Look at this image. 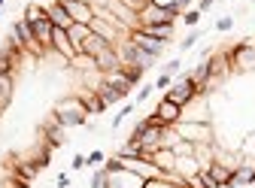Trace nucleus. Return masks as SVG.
Listing matches in <instances>:
<instances>
[{
	"instance_id": "obj_10",
	"label": "nucleus",
	"mask_w": 255,
	"mask_h": 188,
	"mask_svg": "<svg viewBox=\"0 0 255 188\" xmlns=\"http://www.w3.org/2000/svg\"><path fill=\"white\" fill-rule=\"evenodd\" d=\"M58 3L67 9V15L76 24H91L94 21V3L91 0H58Z\"/></svg>"
},
{
	"instance_id": "obj_7",
	"label": "nucleus",
	"mask_w": 255,
	"mask_h": 188,
	"mask_svg": "<svg viewBox=\"0 0 255 188\" xmlns=\"http://www.w3.org/2000/svg\"><path fill=\"white\" fill-rule=\"evenodd\" d=\"M201 173H204V179L210 182V188H228V185H231V173H234V167L225 164V161H216V158H213Z\"/></svg>"
},
{
	"instance_id": "obj_6",
	"label": "nucleus",
	"mask_w": 255,
	"mask_h": 188,
	"mask_svg": "<svg viewBox=\"0 0 255 188\" xmlns=\"http://www.w3.org/2000/svg\"><path fill=\"white\" fill-rule=\"evenodd\" d=\"M12 40L24 49V52H30V55H46V49L37 43V37H34V30H30V24L24 21V18H18V21H12Z\"/></svg>"
},
{
	"instance_id": "obj_29",
	"label": "nucleus",
	"mask_w": 255,
	"mask_h": 188,
	"mask_svg": "<svg viewBox=\"0 0 255 188\" xmlns=\"http://www.w3.org/2000/svg\"><path fill=\"white\" fill-rule=\"evenodd\" d=\"M119 3H122V6H128L131 12H140L143 6H149V3H152V0H119Z\"/></svg>"
},
{
	"instance_id": "obj_32",
	"label": "nucleus",
	"mask_w": 255,
	"mask_h": 188,
	"mask_svg": "<svg viewBox=\"0 0 255 188\" xmlns=\"http://www.w3.org/2000/svg\"><path fill=\"white\" fill-rule=\"evenodd\" d=\"M198 40H201V30H191V34H188V37L182 40V46H179V49H182V52H188V49H191V46H195Z\"/></svg>"
},
{
	"instance_id": "obj_40",
	"label": "nucleus",
	"mask_w": 255,
	"mask_h": 188,
	"mask_svg": "<svg viewBox=\"0 0 255 188\" xmlns=\"http://www.w3.org/2000/svg\"><path fill=\"white\" fill-rule=\"evenodd\" d=\"M6 188H30L27 182H18V179H6Z\"/></svg>"
},
{
	"instance_id": "obj_31",
	"label": "nucleus",
	"mask_w": 255,
	"mask_h": 188,
	"mask_svg": "<svg viewBox=\"0 0 255 188\" xmlns=\"http://www.w3.org/2000/svg\"><path fill=\"white\" fill-rule=\"evenodd\" d=\"M91 188H110V185H107V170H104V167H101L98 173H94V179H91Z\"/></svg>"
},
{
	"instance_id": "obj_28",
	"label": "nucleus",
	"mask_w": 255,
	"mask_h": 188,
	"mask_svg": "<svg viewBox=\"0 0 255 188\" xmlns=\"http://www.w3.org/2000/svg\"><path fill=\"white\" fill-rule=\"evenodd\" d=\"M185 188H210V182L204 179V173H195V176L185 179Z\"/></svg>"
},
{
	"instance_id": "obj_17",
	"label": "nucleus",
	"mask_w": 255,
	"mask_h": 188,
	"mask_svg": "<svg viewBox=\"0 0 255 188\" xmlns=\"http://www.w3.org/2000/svg\"><path fill=\"white\" fill-rule=\"evenodd\" d=\"M46 15H49V21H52L55 27H61V30H70V24H73V18L67 15V9H64L58 0H52V3L46 6Z\"/></svg>"
},
{
	"instance_id": "obj_21",
	"label": "nucleus",
	"mask_w": 255,
	"mask_h": 188,
	"mask_svg": "<svg viewBox=\"0 0 255 188\" xmlns=\"http://www.w3.org/2000/svg\"><path fill=\"white\" fill-rule=\"evenodd\" d=\"M43 134H46V146H52V149H58V146L64 143V128H61L55 118H49V121L43 124Z\"/></svg>"
},
{
	"instance_id": "obj_5",
	"label": "nucleus",
	"mask_w": 255,
	"mask_h": 188,
	"mask_svg": "<svg viewBox=\"0 0 255 188\" xmlns=\"http://www.w3.org/2000/svg\"><path fill=\"white\" fill-rule=\"evenodd\" d=\"M167 131L170 128H164V124H155L152 118H149V124L140 131V134H134V137H140V149H143V155H152L155 149H164V137H167Z\"/></svg>"
},
{
	"instance_id": "obj_2",
	"label": "nucleus",
	"mask_w": 255,
	"mask_h": 188,
	"mask_svg": "<svg viewBox=\"0 0 255 188\" xmlns=\"http://www.w3.org/2000/svg\"><path fill=\"white\" fill-rule=\"evenodd\" d=\"M173 131L179 134V140H185V143H191V146H207V143H213V124H210V121L182 118Z\"/></svg>"
},
{
	"instance_id": "obj_1",
	"label": "nucleus",
	"mask_w": 255,
	"mask_h": 188,
	"mask_svg": "<svg viewBox=\"0 0 255 188\" xmlns=\"http://www.w3.org/2000/svg\"><path fill=\"white\" fill-rule=\"evenodd\" d=\"M52 118L61 124L64 131H67V128H82V124L88 121V109H85V103H82L79 94H70V97H64V100L55 103Z\"/></svg>"
},
{
	"instance_id": "obj_30",
	"label": "nucleus",
	"mask_w": 255,
	"mask_h": 188,
	"mask_svg": "<svg viewBox=\"0 0 255 188\" xmlns=\"http://www.w3.org/2000/svg\"><path fill=\"white\" fill-rule=\"evenodd\" d=\"M179 18H182V21H185L188 27H195V24L201 21V12H198V9H185V12H182Z\"/></svg>"
},
{
	"instance_id": "obj_36",
	"label": "nucleus",
	"mask_w": 255,
	"mask_h": 188,
	"mask_svg": "<svg viewBox=\"0 0 255 188\" xmlns=\"http://www.w3.org/2000/svg\"><path fill=\"white\" fill-rule=\"evenodd\" d=\"M170 85H173V76H167V73H161V76H158V82H155V88H164V91Z\"/></svg>"
},
{
	"instance_id": "obj_15",
	"label": "nucleus",
	"mask_w": 255,
	"mask_h": 188,
	"mask_svg": "<svg viewBox=\"0 0 255 188\" xmlns=\"http://www.w3.org/2000/svg\"><path fill=\"white\" fill-rule=\"evenodd\" d=\"M107 185H110V188H143V179L122 167V170H116V173H107Z\"/></svg>"
},
{
	"instance_id": "obj_42",
	"label": "nucleus",
	"mask_w": 255,
	"mask_h": 188,
	"mask_svg": "<svg viewBox=\"0 0 255 188\" xmlns=\"http://www.w3.org/2000/svg\"><path fill=\"white\" fill-rule=\"evenodd\" d=\"M3 109H6V106H3V103H0V112H3Z\"/></svg>"
},
{
	"instance_id": "obj_23",
	"label": "nucleus",
	"mask_w": 255,
	"mask_h": 188,
	"mask_svg": "<svg viewBox=\"0 0 255 188\" xmlns=\"http://www.w3.org/2000/svg\"><path fill=\"white\" fill-rule=\"evenodd\" d=\"M173 24H176V21H164V24H152V27H137V30H146L149 37H158V40L170 43V40H173Z\"/></svg>"
},
{
	"instance_id": "obj_12",
	"label": "nucleus",
	"mask_w": 255,
	"mask_h": 188,
	"mask_svg": "<svg viewBox=\"0 0 255 188\" xmlns=\"http://www.w3.org/2000/svg\"><path fill=\"white\" fill-rule=\"evenodd\" d=\"M49 52L61 55L64 61H67V67H70V61L79 55V52H76V46H73V40H70V34H67V30H61V27H55V30H52V49H49Z\"/></svg>"
},
{
	"instance_id": "obj_19",
	"label": "nucleus",
	"mask_w": 255,
	"mask_h": 188,
	"mask_svg": "<svg viewBox=\"0 0 255 188\" xmlns=\"http://www.w3.org/2000/svg\"><path fill=\"white\" fill-rule=\"evenodd\" d=\"M94 61H98V70H101V73H110V70H119V67H122V58H119L116 46L104 49V52H101L98 58H94Z\"/></svg>"
},
{
	"instance_id": "obj_14",
	"label": "nucleus",
	"mask_w": 255,
	"mask_h": 188,
	"mask_svg": "<svg viewBox=\"0 0 255 188\" xmlns=\"http://www.w3.org/2000/svg\"><path fill=\"white\" fill-rule=\"evenodd\" d=\"M128 40H131V43H137L143 52H149V55H161L164 49H167V43L164 40H158V37H149L146 34V30H131V34H128Z\"/></svg>"
},
{
	"instance_id": "obj_27",
	"label": "nucleus",
	"mask_w": 255,
	"mask_h": 188,
	"mask_svg": "<svg viewBox=\"0 0 255 188\" xmlns=\"http://www.w3.org/2000/svg\"><path fill=\"white\" fill-rule=\"evenodd\" d=\"M119 70H122V76H125L128 82H131V88H134V85H137V82L143 79V73H146L143 67H131V64H122Z\"/></svg>"
},
{
	"instance_id": "obj_8",
	"label": "nucleus",
	"mask_w": 255,
	"mask_h": 188,
	"mask_svg": "<svg viewBox=\"0 0 255 188\" xmlns=\"http://www.w3.org/2000/svg\"><path fill=\"white\" fill-rule=\"evenodd\" d=\"M155 124H164V128H176V124L182 121V106H176V103H170L167 97H161L158 100V106H155V112L149 115Z\"/></svg>"
},
{
	"instance_id": "obj_24",
	"label": "nucleus",
	"mask_w": 255,
	"mask_h": 188,
	"mask_svg": "<svg viewBox=\"0 0 255 188\" xmlns=\"http://www.w3.org/2000/svg\"><path fill=\"white\" fill-rule=\"evenodd\" d=\"M98 94H101V100L107 103V106H113V103H122L128 94H122L119 88H113V85H107V82H101L98 85Z\"/></svg>"
},
{
	"instance_id": "obj_43",
	"label": "nucleus",
	"mask_w": 255,
	"mask_h": 188,
	"mask_svg": "<svg viewBox=\"0 0 255 188\" xmlns=\"http://www.w3.org/2000/svg\"><path fill=\"white\" fill-rule=\"evenodd\" d=\"M0 9H3V0H0Z\"/></svg>"
},
{
	"instance_id": "obj_18",
	"label": "nucleus",
	"mask_w": 255,
	"mask_h": 188,
	"mask_svg": "<svg viewBox=\"0 0 255 188\" xmlns=\"http://www.w3.org/2000/svg\"><path fill=\"white\" fill-rule=\"evenodd\" d=\"M149 158L155 161V167L161 173H173V167H176V152L173 149H155Z\"/></svg>"
},
{
	"instance_id": "obj_13",
	"label": "nucleus",
	"mask_w": 255,
	"mask_h": 188,
	"mask_svg": "<svg viewBox=\"0 0 255 188\" xmlns=\"http://www.w3.org/2000/svg\"><path fill=\"white\" fill-rule=\"evenodd\" d=\"M24 21H27V18H24ZM27 24H30V30H34V37H37V43H40V46H43V49L49 52V49H52V30H55V24L49 21V15L43 12L40 18H30Z\"/></svg>"
},
{
	"instance_id": "obj_9",
	"label": "nucleus",
	"mask_w": 255,
	"mask_h": 188,
	"mask_svg": "<svg viewBox=\"0 0 255 188\" xmlns=\"http://www.w3.org/2000/svg\"><path fill=\"white\" fill-rule=\"evenodd\" d=\"M228 58L234 70H255V40L237 43L234 49H228Z\"/></svg>"
},
{
	"instance_id": "obj_11",
	"label": "nucleus",
	"mask_w": 255,
	"mask_h": 188,
	"mask_svg": "<svg viewBox=\"0 0 255 188\" xmlns=\"http://www.w3.org/2000/svg\"><path fill=\"white\" fill-rule=\"evenodd\" d=\"M164 21H176V18L167 12V6H164V3H149V6H143V9L137 12V24H140V27L164 24Z\"/></svg>"
},
{
	"instance_id": "obj_26",
	"label": "nucleus",
	"mask_w": 255,
	"mask_h": 188,
	"mask_svg": "<svg viewBox=\"0 0 255 188\" xmlns=\"http://www.w3.org/2000/svg\"><path fill=\"white\" fill-rule=\"evenodd\" d=\"M67 34H70V40H73V46H76V52H79V46H82V43H85V37L91 34V27H88V24H76V21H73Z\"/></svg>"
},
{
	"instance_id": "obj_35",
	"label": "nucleus",
	"mask_w": 255,
	"mask_h": 188,
	"mask_svg": "<svg viewBox=\"0 0 255 188\" xmlns=\"http://www.w3.org/2000/svg\"><path fill=\"white\" fill-rule=\"evenodd\" d=\"M231 27H234V18H231V15H225V18L216 21V30H231Z\"/></svg>"
},
{
	"instance_id": "obj_20",
	"label": "nucleus",
	"mask_w": 255,
	"mask_h": 188,
	"mask_svg": "<svg viewBox=\"0 0 255 188\" xmlns=\"http://www.w3.org/2000/svg\"><path fill=\"white\" fill-rule=\"evenodd\" d=\"M110 46H113V43H107L104 37H98V34L91 30V34L85 37V43L79 46V52H85V55H91V58H98V55H101L104 49H110Z\"/></svg>"
},
{
	"instance_id": "obj_38",
	"label": "nucleus",
	"mask_w": 255,
	"mask_h": 188,
	"mask_svg": "<svg viewBox=\"0 0 255 188\" xmlns=\"http://www.w3.org/2000/svg\"><path fill=\"white\" fill-rule=\"evenodd\" d=\"M152 88H155V85H143V88H140V94H137V103H143V100L149 97V94H152Z\"/></svg>"
},
{
	"instance_id": "obj_4",
	"label": "nucleus",
	"mask_w": 255,
	"mask_h": 188,
	"mask_svg": "<svg viewBox=\"0 0 255 188\" xmlns=\"http://www.w3.org/2000/svg\"><path fill=\"white\" fill-rule=\"evenodd\" d=\"M116 52H119V58H122V64H131V67H152L155 64V55H149V52H143L137 43H131V40H122L119 46H116Z\"/></svg>"
},
{
	"instance_id": "obj_34",
	"label": "nucleus",
	"mask_w": 255,
	"mask_h": 188,
	"mask_svg": "<svg viewBox=\"0 0 255 188\" xmlns=\"http://www.w3.org/2000/svg\"><path fill=\"white\" fill-rule=\"evenodd\" d=\"M179 64H182V61H179V58H173V61H167V67H164V73H167V76H176V73H179Z\"/></svg>"
},
{
	"instance_id": "obj_37",
	"label": "nucleus",
	"mask_w": 255,
	"mask_h": 188,
	"mask_svg": "<svg viewBox=\"0 0 255 188\" xmlns=\"http://www.w3.org/2000/svg\"><path fill=\"white\" fill-rule=\"evenodd\" d=\"M104 161H107V158H104V152H91L88 158H85V164H91V167H94V164H104Z\"/></svg>"
},
{
	"instance_id": "obj_3",
	"label": "nucleus",
	"mask_w": 255,
	"mask_h": 188,
	"mask_svg": "<svg viewBox=\"0 0 255 188\" xmlns=\"http://www.w3.org/2000/svg\"><path fill=\"white\" fill-rule=\"evenodd\" d=\"M164 97H167L170 103H176V106H182V109H185V106H191V103L201 97V91H198V82L185 73V76H179V79L167 88Z\"/></svg>"
},
{
	"instance_id": "obj_25",
	"label": "nucleus",
	"mask_w": 255,
	"mask_h": 188,
	"mask_svg": "<svg viewBox=\"0 0 255 188\" xmlns=\"http://www.w3.org/2000/svg\"><path fill=\"white\" fill-rule=\"evenodd\" d=\"M12 91H15V85H12V73H0V103H3V106H9Z\"/></svg>"
},
{
	"instance_id": "obj_16",
	"label": "nucleus",
	"mask_w": 255,
	"mask_h": 188,
	"mask_svg": "<svg viewBox=\"0 0 255 188\" xmlns=\"http://www.w3.org/2000/svg\"><path fill=\"white\" fill-rule=\"evenodd\" d=\"M201 170H204V164L195 158V152H188V155H176V167H173V173H176V176L188 179V176H195V173H201Z\"/></svg>"
},
{
	"instance_id": "obj_33",
	"label": "nucleus",
	"mask_w": 255,
	"mask_h": 188,
	"mask_svg": "<svg viewBox=\"0 0 255 188\" xmlns=\"http://www.w3.org/2000/svg\"><path fill=\"white\" fill-rule=\"evenodd\" d=\"M131 109H134V103H125V106H122V112H119V115L113 118V128H119V124H122V121H125L128 115H131Z\"/></svg>"
},
{
	"instance_id": "obj_39",
	"label": "nucleus",
	"mask_w": 255,
	"mask_h": 188,
	"mask_svg": "<svg viewBox=\"0 0 255 188\" xmlns=\"http://www.w3.org/2000/svg\"><path fill=\"white\" fill-rule=\"evenodd\" d=\"M210 6H213V0H198V6H195V9H198V12L204 15V12H207Z\"/></svg>"
},
{
	"instance_id": "obj_22",
	"label": "nucleus",
	"mask_w": 255,
	"mask_h": 188,
	"mask_svg": "<svg viewBox=\"0 0 255 188\" xmlns=\"http://www.w3.org/2000/svg\"><path fill=\"white\" fill-rule=\"evenodd\" d=\"M79 97H82V103H85V109H88V115H98V112H104L107 109V103L101 100V94L98 91H79Z\"/></svg>"
},
{
	"instance_id": "obj_41",
	"label": "nucleus",
	"mask_w": 255,
	"mask_h": 188,
	"mask_svg": "<svg viewBox=\"0 0 255 188\" xmlns=\"http://www.w3.org/2000/svg\"><path fill=\"white\" fill-rule=\"evenodd\" d=\"M85 167V155H76V158H73V170H82Z\"/></svg>"
}]
</instances>
